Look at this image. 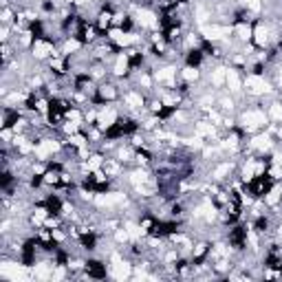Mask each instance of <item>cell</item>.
<instances>
[{"label": "cell", "mask_w": 282, "mask_h": 282, "mask_svg": "<svg viewBox=\"0 0 282 282\" xmlns=\"http://www.w3.org/2000/svg\"><path fill=\"white\" fill-rule=\"evenodd\" d=\"M238 119H241L243 128L247 132H256V130H263V128H267V126H269L267 113L260 110V108H247L241 117H238Z\"/></svg>", "instance_id": "2"}, {"label": "cell", "mask_w": 282, "mask_h": 282, "mask_svg": "<svg viewBox=\"0 0 282 282\" xmlns=\"http://www.w3.org/2000/svg\"><path fill=\"white\" fill-rule=\"evenodd\" d=\"M243 90L249 97H265V95L274 93V84H269L267 79H265V75L249 73V75L243 79Z\"/></svg>", "instance_id": "1"}, {"label": "cell", "mask_w": 282, "mask_h": 282, "mask_svg": "<svg viewBox=\"0 0 282 282\" xmlns=\"http://www.w3.org/2000/svg\"><path fill=\"white\" fill-rule=\"evenodd\" d=\"M135 22L137 24H141L143 29H157L159 26V15L152 11V9H148V7H139L135 11Z\"/></svg>", "instance_id": "5"}, {"label": "cell", "mask_w": 282, "mask_h": 282, "mask_svg": "<svg viewBox=\"0 0 282 282\" xmlns=\"http://www.w3.org/2000/svg\"><path fill=\"white\" fill-rule=\"evenodd\" d=\"M113 22V13L110 11H99L97 13V29H108Z\"/></svg>", "instance_id": "16"}, {"label": "cell", "mask_w": 282, "mask_h": 282, "mask_svg": "<svg viewBox=\"0 0 282 282\" xmlns=\"http://www.w3.org/2000/svg\"><path fill=\"white\" fill-rule=\"evenodd\" d=\"M128 68H130V55H128V53H117V55H115V64H113V75L115 77L126 75Z\"/></svg>", "instance_id": "8"}, {"label": "cell", "mask_w": 282, "mask_h": 282, "mask_svg": "<svg viewBox=\"0 0 282 282\" xmlns=\"http://www.w3.org/2000/svg\"><path fill=\"white\" fill-rule=\"evenodd\" d=\"M181 79H183L185 84H194V82H199L201 79V68L199 66H185L183 71H181Z\"/></svg>", "instance_id": "14"}, {"label": "cell", "mask_w": 282, "mask_h": 282, "mask_svg": "<svg viewBox=\"0 0 282 282\" xmlns=\"http://www.w3.org/2000/svg\"><path fill=\"white\" fill-rule=\"evenodd\" d=\"M234 33H236V38L241 42H249L254 35V26H249V22H238L234 26Z\"/></svg>", "instance_id": "11"}, {"label": "cell", "mask_w": 282, "mask_h": 282, "mask_svg": "<svg viewBox=\"0 0 282 282\" xmlns=\"http://www.w3.org/2000/svg\"><path fill=\"white\" fill-rule=\"evenodd\" d=\"M124 104L128 106L130 110H143L146 99H143V95L137 93V90H126V93H124Z\"/></svg>", "instance_id": "9"}, {"label": "cell", "mask_w": 282, "mask_h": 282, "mask_svg": "<svg viewBox=\"0 0 282 282\" xmlns=\"http://www.w3.org/2000/svg\"><path fill=\"white\" fill-rule=\"evenodd\" d=\"M232 170H234V163H230V161L218 163V166L212 170V181H223V179H227Z\"/></svg>", "instance_id": "12"}, {"label": "cell", "mask_w": 282, "mask_h": 282, "mask_svg": "<svg viewBox=\"0 0 282 282\" xmlns=\"http://www.w3.org/2000/svg\"><path fill=\"white\" fill-rule=\"evenodd\" d=\"M276 137L282 141V126H276Z\"/></svg>", "instance_id": "17"}, {"label": "cell", "mask_w": 282, "mask_h": 282, "mask_svg": "<svg viewBox=\"0 0 282 282\" xmlns=\"http://www.w3.org/2000/svg\"><path fill=\"white\" fill-rule=\"evenodd\" d=\"M225 86H227V93H230V95L243 93V77H241V73H238V68H234V66L227 68Z\"/></svg>", "instance_id": "6"}, {"label": "cell", "mask_w": 282, "mask_h": 282, "mask_svg": "<svg viewBox=\"0 0 282 282\" xmlns=\"http://www.w3.org/2000/svg\"><path fill=\"white\" fill-rule=\"evenodd\" d=\"M271 135H274V130H267V132H260V135H254L252 137V141L247 143L249 146V150H254V152H260V154H265V152H269L271 148H274V141H271Z\"/></svg>", "instance_id": "4"}, {"label": "cell", "mask_w": 282, "mask_h": 282, "mask_svg": "<svg viewBox=\"0 0 282 282\" xmlns=\"http://www.w3.org/2000/svg\"><path fill=\"white\" fill-rule=\"evenodd\" d=\"M194 135L203 137V139H216L218 137V126H214L212 121H196L194 124Z\"/></svg>", "instance_id": "7"}, {"label": "cell", "mask_w": 282, "mask_h": 282, "mask_svg": "<svg viewBox=\"0 0 282 282\" xmlns=\"http://www.w3.org/2000/svg\"><path fill=\"white\" fill-rule=\"evenodd\" d=\"M97 95H99V99H106V102H113V99H117L119 90H117L115 84H102V86L97 88Z\"/></svg>", "instance_id": "13"}, {"label": "cell", "mask_w": 282, "mask_h": 282, "mask_svg": "<svg viewBox=\"0 0 282 282\" xmlns=\"http://www.w3.org/2000/svg\"><path fill=\"white\" fill-rule=\"evenodd\" d=\"M267 117H269V121L282 124V102H271L267 106Z\"/></svg>", "instance_id": "15"}, {"label": "cell", "mask_w": 282, "mask_h": 282, "mask_svg": "<svg viewBox=\"0 0 282 282\" xmlns=\"http://www.w3.org/2000/svg\"><path fill=\"white\" fill-rule=\"evenodd\" d=\"M53 55H60V53L55 51V46H53V42L46 38H35L33 46H31V57L38 62H46V60H51Z\"/></svg>", "instance_id": "3"}, {"label": "cell", "mask_w": 282, "mask_h": 282, "mask_svg": "<svg viewBox=\"0 0 282 282\" xmlns=\"http://www.w3.org/2000/svg\"><path fill=\"white\" fill-rule=\"evenodd\" d=\"M227 68H230V66H225V64H221V66L212 68V73H210V84H212L214 88H223V86H225Z\"/></svg>", "instance_id": "10"}]
</instances>
